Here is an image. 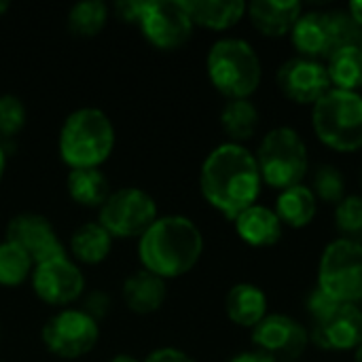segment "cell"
Masks as SVG:
<instances>
[{
	"label": "cell",
	"instance_id": "obj_1",
	"mask_svg": "<svg viewBox=\"0 0 362 362\" xmlns=\"http://www.w3.org/2000/svg\"><path fill=\"white\" fill-rule=\"evenodd\" d=\"M261 185L263 180L255 155L244 144L235 142L216 146L206 157L199 174L206 202L231 221L257 204Z\"/></svg>",
	"mask_w": 362,
	"mask_h": 362
},
{
	"label": "cell",
	"instance_id": "obj_2",
	"mask_svg": "<svg viewBox=\"0 0 362 362\" xmlns=\"http://www.w3.org/2000/svg\"><path fill=\"white\" fill-rule=\"evenodd\" d=\"M138 252L146 272L163 280L180 278L197 265L204 252V238L191 218L163 216L140 238Z\"/></svg>",
	"mask_w": 362,
	"mask_h": 362
},
{
	"label": "cell",
	"instance_id": "obj_3",
	"mask_svg": "<svg viewBox=\"0 0 362 362\" xmlns=\"http://www.w3.org/2000/svg\"><path fill=\"white\" fill-rule=\"evenodd\" d=\"M115 148L110 119L98 108L72 112L59 132V157L72 170L102 165Z\"/></svg>",
	"mask_w": 362,
	"mask_h": 362
},
{
	"label": "cell",
	"instance_id": "obj_4",
	"mask_svg": "<svg viewBox=\"0 0 362 362\" xmlns=\"http://www.w3.org/2000/svg\"><path fill=\"white\" fill-rule=\"evenodd\" d=\"M210 83L229 100H248L261 83V59L242 38L216 40L206 59Z\"/></svg>",
	"mask_w": 362,
	"mask_h": 362
},
{
	"label": "cell",
	"instance_id": "obj_5",
	"mask_svg": "<svg viewBox=\"0 0 362 362\" xmlns=\"http://www.w3.org/2000/svg\"><path fill=\"white\" fill-rule=\"evenodd\" d=\"M255 159L261 180L278 191L303 185V178L310 170L308 146L301 134L286 125L267 132Z\"/></svg>",
	"mask_w": 362,
	"mask_h": 362
},
{
	"label": "cell",
	"instance_id": "obj_6",
	"mask_svg": "<svg viewBox=\"0 0 362 362\" xmlns=\"http://www.w3.org/2000/svg\"><path fill=\"white\" fill-rule=\"evenodd\" d=\"M312 127L322 144L339 153L362 148V95L331 89L312 110Z\"/></svg>",
	"mask_w": 362,
	"mask_h": 362
},
{
	"label": "cell",
	"instance_id": "obj_7",
	"mask_svg": "<svg viewBox=\"0 0 362 362\" xmlns=\"http://www.w3.org/2000/svg\"><path fill=\"white\" fill-rule=\"evenodd\" d=\"M318 288L339 303L362 301V244L350 240L331 242L318 265Z\"/></svg>",
	"mask_w": 362,
	"mask_h": 362
},
{
	"label": "cell",
	"instance_id": "obj_8",
	"mask_svg": "<svg viewBox=\"0 0 362 362\" xmlns=\"http://www.w3.org/2000/svg\"><path fill=\"white\" fill-rule=\"evenodd\" d=\"M155 221V199L146 191L136 187L110 193L104 206L100 208V225L112 238H142Z\"/></svg>",
	"mask_w": 362,
	"mask_h": 362
},
{
	"label": "cell",
	"instance_id": "obj_9",
	"mask_svg": "<svg viewBox=\"0 0 362 362\" xmlns=\"http://www.w3.org/2000/svg\"><path fill=\"white\" fill-rule=\"evenodd\" d=\"M138 25L151 45L176 49L191 38L195 23L185 0H144Z\"/></svg>",
	"mask_w": 362,
	"mask_h": 362
},
{
	"label": "cell",
	"instance_id": "obj_10",
	"mask_svg": "<svg viewBox=\"0 0 362 362\" xmlns=\"http://www.w3.org/2000/svg\"><path fill=\"white\" fill-rule=\"evenodd\" d=\"M100 327L83 310H64L47 320L42 327V341L47 350L59 358H78L91 352L98 344Z\"/></svg>",
	"mask_w": 362,
	"mask_h": 362
},
{
	"label": "cell",
	"instance_id": "obj_11",
	"mask_svg": "<svg viewBox=\"0 0 362 362\" xmlns=\"http://www.w3.org/2000/svg\"><path fill=\"white\" fill-rule=\"evenodd\" d=\"M252 344L276 361L297 362L310 344V333L286 314H267L252 329Z\"/></svg>",
	"mask_w": 362,
	"mask_h": 362
},
{
	"label": "cell",
	"instance_id": "obj_12",
	"mask_svg": "<svg viewBox=\"0 0 362 362\" xmlns=\"http://www.w3.org/2000/svg\"><path fill=\"white\" fill-rule=\"evenodd\" d=\"M280 91L293 100L295 104H316L322 95H327L331 87V78L327 66L308 57H293L278 68L276 74Z\"/></svg>",
	"mask_w": 362,
	"mask_h": 362
},
{
	"label": "cell",
	"instance_id": "obj_13",
	"mask_svg": "<svg viewBox=\"0 0 362 362\" xmlns=\"http://www.w3.org/2000/svg\"><path fill=\"white\" fill-rule=\"evenodd\" d=\"M6 242H13L25 250L34 265L66 257L64 244L57 240L51 223L40 214L25 212L15 216L6 227Z\"/></svg>",
	"mask_w": 362,
	"mask_h": 362
},
{
	"label": "cell",
	"instance_id": "obj_14",
	"mask_svg": "<svg viewBox=\"0 0 362 362\" xmlns=\"http://www.w3.org/2000/svg\"><path fill=\"white\" fill-rule=\"evenodd\" d=\"M32 284L34 293L51 305H68L85 291V278L68 257L36 265Z\"/></svg>",
	"mask_w": 362,
	"mask_h": 362
},
{
	"label": "cell",
	"instance_id": "obj_15",
	"mask_svg": "<svg viewBox=\"0 0 362 362\" xmlns=\"http://www.w3.org/2000/svg\"><path fill=\"white\" fill-rule=\"evenodd\" d=\"M310 341L329 352L356 350L362 344V310L354 303H339L329 316L314 322Z\"/></svg>",
	"mask_w": 362,
	"mask_h": 362
},
{
	"label": "cell",
	"instance_id": "obj_16",
	"mask_svg": "<svg viewBox=\"0 0 362 362\" xmlns=\"http://www.w3.org/2000/svg\"><path fill=\"white\" fill-rule=\"evenodd\" d=\"M252 25L269 38H280L291 34L303 6L299 0H255L246 6Z\"/></svg>",
	"mask_w": 362,
	"mask_h": 362
},
{
	"label": "cell",
	"instance_id": "obj_17",
	"mask_svg": "<svg viewBox=\"0 0 362 362\" xmlns=\"http://www.w3.org/2000/svg\"><path fill=\"white\" fill-rule=\"evenodd\" d=\"M293 47L301 53V57L316 59L331 57L333 53V38L329 25V13L325 11H310L299 17L295 28L291 30Z\"/></svg>",
	"mask_w": 362,
	"mask_h": 362
},
{
	"label": "cell",
	"instance_id": "obj_18",
	"mask_svg": "<svg viewBox=\"0 0 362 362\" xmlns=\"http://www.w3.org/2000/svg\"><path fill=\"white\" fill-rule=\"evenodd\" d=\"M233 223L242 242H246L252 248H269L282 240L284 225L272 208L255 204L248 210H244Z\"/></svg>",
	"mask_w": 362,
	"mask_h": 362
},
{
	"label": "cell",
	"instance_id": "obj_19",
	"mask_svg": "<svg viewBox=\"0 0 362 362\" xmlns=\"http://www.w3.org/2000/svg\"><path fill=\"white\" fill-rule=\"evenodd\" d=\"M168 297L165 280L142 269L132 274L123 284V301L136 314L157 312Z\"/></svg>",
	"mask_w": 362,
	"mask_h": 362
},
{
	"label": "cell",
	"instance_id": "obj_20",
	"mask_svg": "<svg viewBox=\"0 0 362 362\" xmlns=\"http://www.w3.org/2000/svg\"><path fill=\"white\" fill-rule=\"evenodd\" d=\"M225 308L233 325L255 329L267 316V297L259 286L250 282H242L227 293Z\"/></svg>",
	"mask_w": 362,
	"mask_h": 362
},
{
	"label": "cell",
	"instance_id": "obj_21",
	"mask_svg": "<svg viewBox=\"0 0 362 362\" xmlns=\"http://www.w3.org/2000/svg\"><path fill=\"white\" fill-rule=\"evenodd\" d=\"M185 2L193 23L210 30H229L246 13V2L242 0H185Z\"/></svg>",
	"mask_w": 362,
	"mask_h": 362
},
{
	"label": "cell",
	"instance_id": "obj_22",
	"mask_svg": "<svg viewBox=\"0 0 362 362\" xmlns=\"http://www.w3.org/2000/svg\"><path fill=\"white\" fill-rule=\"evenodd\" d=\"M316 210H318L316 195L305 185H297V187L280 191V195L276 199V208H274L280 223L288 225L293 229L308 227L314 221Z\"/></svg>",
	"mask_w": 362,
	"mask_h": 362
},
{
	"label": "cell",
	"instance_id": "obj_23",
	"mask_svg": "<svg viewBox=\"0 0 362 362\" xmlns=\"http://www.w3.org/2000/svg\"><path fill=\"white\" fill-rule=\"evenodd\" d=\"M68 193L70 197L87 208L104 206L110 195L108 178L98 168H76L68 174Z\"/></svg>",
	"mask_w": 362,
	"mask_h": 362
},
{
	"label": "cell",
	"instance_id": "obj_24",
	"mask_svg": "<svg viewBox=\"0 0 362 362\" xmlns=\"http://www.w3.org/2000/svg\"><path fill=\"white\" fill-rule=\"evenodd\" d=\"M112 248V235L100 223H87L78 227L70 238L72 255L87 265L102 263Z\"/></svg>",
	"mask_w": 362,
	"mask_h": 362
},
{
	"label": "cell",
	"instance_id": "obj_25",
	"mask_svg": "<svg viewBox=\"0 0 362 362\" xmlns=\"http://www.w3.org/2000/svg\"><path fill=\"white\" fill-rule=\"evenodd\" d=\"M329 78L333 89L341 91H352L362 87V49L358 45L354 47H344L331 53L329 66H327Z\"/></svg>",
	"mask_w": 362,
	"mask_h": 362
},
{
	"label": "cell",
	"instance_id": "obj_26",
	"mask_svg": "<svg viewBox=\"0 0 362 362\" xmlns=\"http://www.w3.org/2000/svg\"><path fill=\"white\" fill-rule=\"evenodd\" d=\"M221 125L231 142L250 140L259 127V110L250 100H229L221 112Z\"/></svg>",
	"mask_w": 362,
	"mask_h": 362
},
{
	"label": "cell",
	"instance_id": "obj_27",
	"mask_svg": "<svg viewBox=\"0 0 362 362\" xmlns=\"http://www.w3.org/2000/svg\"><path fill=\"white\" fill-rule=\"evenodd\" d=\"M108 19V8L100 0H85L70 8L68 13V25L76 36L91 38L95 36Z\"/></svg>",
	"mask_w": 362,
	"mask_h": 362
},
{
	"label": "cell",
	"instance_id": "obj_28",
	"mask_svg": "<svg viewBox=\"0 0 362 362\" xmlns=\"http://www.w3.org/2000/svg\"><path fill=\"white\" fill-rule=\"evenodd\" d=\"M32 259L25 250H21L13 242L0 244V284L17 286L32 274Z\"/></svg>",
	"mask_w": 362,
	"mask_h": 362
},
{
	"label": "cell",
	"instance_id": "obj_29",
	"mask_svg": "<svg viewBox=\"0 0 362 362\" xmlns=\"http://www.w3.org/2000/svg\"><path fill=\"white\" fill-rule=\"evenodd\" d=\"M335 225L341 240L362 244V195H346L335 208Z\"/></svg>",
	"mask_w": 362,
	"mask_h": 362
},
{
	"label": "cell",
	"instance_id": "obj_30",
	"mask_svg": "<svg viewBox=\"0 0 362 362\" xmlns=\"http://www.w3.org/2000/svg\"><path fill=\"white\" fill-rule=\"evenodd\" d=\"M310 189L316 199H322L325 204L337 206L346 197V182L335 165H320L314 174V185Z\"/></svg>",
	"mask_w": 362,
	"mask_h": 362
},
{
	"label": "cell",
	"instance_id": "obj_31",
	"mask_svg": "<svg viewBox=\"0 0 362 362\" xmlns=\"http://www.w3.org/2000/svg\"><path fill=\"white\" fill-rule=\"evenodd\" d=\"M329 25L333 38V53L344 47L361 45L362 28L348 11H329Z\"/></svg>",
	"mask_w": 362,
	"mask_h": 362
},
{
	"label": "cell",
	"instance_id": "obj_32",
	"mask_svg": "<svg viewBox=\"0 0 362 362\" xmlns=\"http://www.w3.org/2000/svg\"><path fill=\"white\" fill-rule=\"evenodd\" d=\"M25 123V108L15 95H0V138H13Z\"/></svg>",
	"mask_w": 362,
	"mask_h": 362
},
{
	"label": "cell",
	"instance_id": "obj_33",
	"mask_svg": "<svg viewBox=\"0 0 362 362\" xmlns=\"http://www.w3.org/2000/svg\"><path fill=\"white\" fill-rule=\"evenodd\" d=\"M337 305H339V301H335L333 297H329V295H327L322 288H318V286L310 293L308 303H305L308 314L312 316L314 322H318V320H322L325 316H329Z\"/></svg>",
	"mask_w": 362,
	"mask_h": 362
},
{
	"label": "cell",
	"instance_id": "obj_34",
	"mask_svg": "<svg viewBox=\"0 0 362 362\" xmlns=\"http://www.w3.org/2000/svg\"><path fill=\"white\" fill-rule=\"evenodd\" d=\"M142 6H144V0H121L115 4V11L119 13L121 19L138 23V19L142 15Z\"/></svg>",
	"mask_w": 362,
	"mask_h": 362
},
{
	"label": "cell",
	"instance_id": "obj_35",
	"mask_svg": "<svg viewBox=\"0 0 362 362\" xmlns=\"http://www.w3.org/2000/svg\"><path fill=\"white\" fill-rule=\"evenodd\" d=\"M144 362H193V358L176 348H161V350L151 352Z\"/></svg>",
	"mask_w": 362,
	"mask_h": 362
},
{
	"label": "cell",
	"instance_id": "obj_36",
	"mask_svg": "<svg viewBox=\"0 0 362 362\" xmlns=\"http://www.w3.org/2000/svg\"><path fill=\"white\" fill-rule=\"evenodd\" d=\"M108 305H110L108 297H106V295L95 293V295H91V297L87 299V310H83V312H85V314H89L93 320H98L100 316H104V314L108 312Z\"/></svg>",
	"mask_w": 362,
	"mask_h": 362
},
{
	"label": "cell",
	"instance_id": "obj_37",
	"mask_svg": "<svg viewBox=\"0 0 362 362\" xmlns=\"http://www.w3.org/2000/svg\"><path fill=\"white\" fill-rule=\"evenodd\" d=\"M229 362H278L274 356L261 352V350H250V352H240Z\"/></svg>",
	"mask_w": 362,
	"mask_h": 362
},
{
	"label": "cell",
	"instance_id": "obj_38",
	"mask_svg": "<svg viewBox=\"0 0 362 362\" xmlns=\"http://www.w3.org/2000/svg\"><path fill=\"white\" fill-rule=\"evenodd\" d=\"M348 13L354 17V21L358 23L362 28V0L361 2H350V6H348Z\"/></svg>",
	"mask_w": 362,
	"mask_h": 362
},
{
	"label": "cell",
	"instance_id": "obj_39",
	"mask_svg": "<svg viewBox=\"0 0 362 362\" xmlns=\"http://www.w3.org/2000/svg\"><path fill=\"white\" fill-rule=\"evenodd\" d=\"M110 362H140V361H136L134 356H127V354H119V356H115Z\"/></svg>",
	"mask_w": 362,
	"mask_h": 362
},
{
	"label": "cell",
	"instance_id": "obj_40",
	"mask_svg": "<svg viewBox=\"0 0 362 362\" xmlns=\"http://www.w3.org/2000/svg\"><path fill=\"white\" fill-rule=\"evenodd\" d=\"M4 163H6V159H4V148H2V144H0V178H2V174H4Z\"/></svg>",
	"mask_w": 362,
	"mask_h": 362
},
{
	"label": "cell",
	"instance_id": "obj_41",
	"mask_svg": "<svg viewBox=\"0 0 362 362\" xmlns=\"http://www.w3.org/2000/svg\"><path fill=\"white\" fill-rule=\"evenodd\" d=\"M8 11V2L6 0H0V17Z\"/></svg>",
	"mask_w": 362,
	"mask_h": 362
},
{
	"label": "cell",
	"instance_id": "obj_42",
	"mask_svg": "<svg viewBox=\"0 0 362 362\" xmlns=\"http://www.w3.org/2000/svg\"><path fill=\"white\" fill-rule=\"evenodd\" d=\"M354 362H362V344L356 348V354H354Z\"/></svg>",
	"mask_w": 362,
	"mask_h": 362
},
{
	"label": "cell",
	"instance_id": "obj_43",
	"mask_svg": "<svg viewBox=\"0 0 362 362\" xmlns=\"http://www.w3.org/2000/svg\"><path fill=\"white\" fill-rule=\"evenodd\" d=\"M358 47H361V49H362V40H361V45H358Z\"/></svg>",
	"mask_w": 362,
	"mask_h": 362
}]
</instances>
